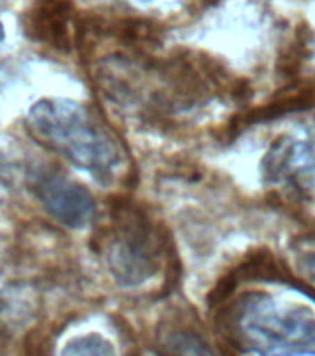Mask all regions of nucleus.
Instances as JSON below:
<instances>
[{
    "mask_svg": "<svg viewBox=\"0 0 315 356\" xmlns=\"http://www.w3.org/2000/svg\"><path fill=\"white\" fill-rule=\"evenodd\" d=\"M302 267H305V271L308 273V277L315 282V247L302 252Z\"/></svg>",
    "mask_w": 315,
    "mask_h": 356,
    "instance_id": "10",
    "label": "nucleus"
},
{
    "mask_svg": "<svg viewBox=\"0 0 315 356\" xmlns=\"http://www.w3.org/2000/svg\"><path fill=\"white\" fill-rule=\"evenodd\" d=\"M35 195L50 217L67 228H83L93 221L95 200L82 184L60 172H41L35 178Z\"/></svg>",
    "mask_w": 315,
    "mask_h": 356,
    "instance_id": "5",
    "label": "nucleus"
},
{
    "mask_svg": "<svg viewBox=\"0 0 315 356\" xmlns=\"http://www.w3.org/2000/svg\"><path fill=\"white\" fill-rule=\"evenodd\" d=\"M264 171L271 182H284L300 191H315V122L278 139L267 152Z\"/></svg>",
    "mask_w": 315,
    "mask_h": 356,
    "instance_id": "4",
    "label": "nucleus"
},
{
    "mask_svg": "<svg viewBox=\"0 0 315 356\" xmlns=\"http://www.w3.org/2000/svg\"><path fill=\"white\" fill-rule=\"evenodd\" d=\"M71 6L67 0H39L24 15V30L32 39L56 49H69Z\"/></svg>",
    "mask_w": 315,
    "mask_h": 356,
    "instance_id": "6",
    "label": "nucleus"
},
{
    "mask_svg": "<svg viewBox=\"0 0 315 356\" xmlns=\"http://www.w3.org/2000/svg\"><path fill=\"white\" fill-rule=\"evenodd\" d=\"M223 334L238 349L260 356H315V316L305 306L245 295L223 312Z\"/></svg>",
    "mask_w": 315,
    "mask_h": 356,
    "instance_id": "2",
    "label": "nucleus"
},
{
    "mask_svg": "<svg viewBox=\"0 0 315 356\" xmlns=\"http://www.w3.org/2000/svg\"><path fill=\"white\" fill-rule=\"evenodd\" d=\"M104 256L117 282L139 286L160 271L163 243L141 211L121 208L104 239Z\"/></svg>",
    "mask_w": 315,
    "mask_h": 356,
    "instance_id": "3",
    "label": "nucleus"
},
{
    "mask_svg": "<svg viewBox=\"0 0 315 356\" xmlns=\"http://www.w3.org/2000/svg\"><path fill=\"white\" fill-rule=\"evenodd\" d=\"M165 345L169 356H211L202 341L188 334H175L171 338H167Z\"/></svg>",
    "mask_w": 315,
    "mask_h": 356,
    "instance_id": "8",
    "label": "nucleus"
},
{
    "mask_svg": "<svg viewBox=\"0 0 315 356\" xmlns=\"http://www.w3.org/2000/svg\"><path fill=\"white\" fill-rule=\"evenodd\" d=\"M22 356H50L49 339L45 338L43 334L30 332L24 341Z\"/></svg>",
    "mask_w": 315,
    "mask_h": 356,
    "instance_id": "9",
    "label": "nucleus"
},
{
    "mask_svg": "<svg viewBox=\"0 0 315 356\" xmlns=\"http://www.w3.org/2000/svg\"><path fill=\"white\" fill-rule=\"evenodd\" d=\"M2 39H4V28L0 24V43H2Z\"/></svg>",
    "mask_w": 315,
    "mask_h": 356,
    "instance_id": "11",
    "label": "nucleus"
},
{
    "mask_svg": "<svg viewBox=\"0 0 315 356\" xmlns=\"http://www.w3.org/2000/svg\"><path fill=\"white\" fill-rule=\"evenodd\" d=\"M61 356H115V350L102 336L88 334L69 341Z\"/></svg>",
    "mask_w": 315,
    "mask_h": 356,
    "instance_id": "7",
    "label": "nucleus"
},
{
    "mask_svg": "<svg viewBox=\"0 0 315 356\" xmlns=\"http://www.w3.org/2000/svg\"><path fill=\"white\" fill-rule=\"evenodd\" d=\"M30 136L45 149L82 169L100 184H111L122 167V152L106 124L86 104L45 99L26 117Z\"/></svg>",
    "mask_w": 315,
    "mask_h": 356,
    "instance_id": "1",
    "label": "nucleus"
}]
</instances>
